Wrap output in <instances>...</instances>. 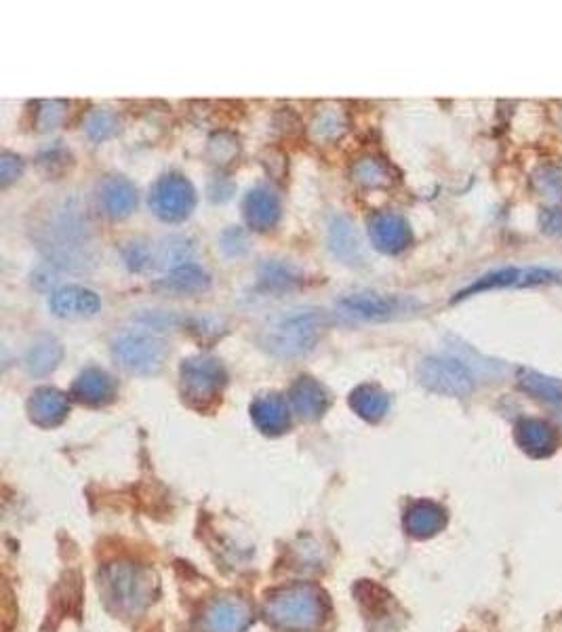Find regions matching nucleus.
<instances>
[{
    "mask_svg": "<svg viewBox=\"0 0 562 632\" xmlns=\"http://www.w3.org/2000/svg\"><path fill=\"white\" fill-rule=\"evenodd\" d=\"M192 255V245L184 236H167L154 249H150V266L169 268L171 272L188 264Z\"/></svg>",
    "mask_w": 562,
    "mask_h": 632,
    "instance_id": "a878e982",
    "label": "nucleus"
},
{
    "mask_svg": "<svg viewBox=\"0 0 562 632\" xmlns=\"http://www.w3.org/2000/svg\"><path fill=\"white\" fill-rule=\"evenodd\" d=\"M291 405L299 418L304 420H316L323 416L329 407V394L323 384H318L316 380L308 378V375H301L297 382L291 386L289 392Z\"/></svg>",
    "mask_w": 562,
    "mask_h": 632,
    "instance_id": "f3484780",
    "label": "nucleus"
},
{
    "mask_svg": "<svg viewBox=\"0 0 562 632\" xmlns=\"http://www.w3.org/2000/svg\"><path fill=\"white\" fill-rule=\"evenodd\" d=\"M72 394L80 403L91 405V407L108 405L116 394V384L106 371L91 367V369H85L74 380Z\"/></svg>",
    "mask_w": 562,
    "mask_h": 632,
    "instance_id": "6ab92c4d",
    "label": "nucleus"
},
{
    "mask_svg": "<svg viewBox=\"0 0 562 632\" xmlns=\"http://www.w3.org/2000/svg\"><path fill=\"white\" fill-rule=\"evenodd\" d=\"M421 304L411 295H386L375 291L350 293L337 302L339 314L354 323H381L413 314Z\"/></svg>",
    "mask_w": 562,
    "mask_h": 632,
    "instance_id": "39448f33",
    "label": "nucleus"
},
{
    "mask_svg": "<svg viewBox=\"0 0 562 632\" xmlns=\"http://www.w3.org/2000/svg\"><path fill=\"white\" fill-rule=\"evenodd\" d=\"M325 323L323 310L295 308L274 316L262 333V344L278 359L306 357L318 344Z\"/></svg>",
    "mask_w": 562,
    "mask_h": 632,
    "instance_id": "f03ea898",
    "label": "nucleus"
},
{
    "mask_svg": "<svg viewBox=\"0 0 562 632\" xmlns=\"http://www.w3.org/2000/svg\"><path fill=\"white\" fill-rule=\"evenodd\" d=\"M562 283V272L550 268H499L485 276H480L470 287L461 289L453 302L466 300L470 295L495 291V289H520V287H539V285H554Z\"/></svg>",
    "mask_w": 562,
    "mask_h": 632,
    "instance_id": "1a4fd4ad",
    "label": "nucleus"
},
{
    "mask_svg": "<svg viewBox=\"0 0 562 632\" xmlns=\"http://www.w3.org/2000/svg\"><path fill=\"white\" fill-rule=\"evenodd\" d=\"M352 177L354 182L365 188H386L392 182L388 165L377 161V158H363V161L356 163V167L352 169Z\"/></svg>",
    "mask_w": 562,
    "mask_h": 632,
    "instance_id": "cd10ccee",
    "label": "nucleus"
},
{
    "mask_svg": "<svg viewBox=\"0 0 562 632\" xmlns=\"http://www.w3.org/2000/svg\"><path fill=\"white\" fill-rule=\"evenodd\" d=\"M350 407L363 420L379 422L386 418V413L390 409V397L384 390L373 384H363L350 394Z\"/></svg>",
    "mask_w": 562,
    "mask_h": 632,
    "instance_id": "5701e85b",
    "label": "nucleus"
},
{
    "mask_svg": "<svg viewBox=\"0 0 562 632\" xmlns=\"http://www.w3.org/2000/svg\"><path fill=\"white\" fill-rule=\"evenodd\" d=\"M514 437L518 447L531 458H550L558 447V434L554 426L537 418H523L516 428Z\"/></svg>",
    "mask_w": 562,
    "mask_h": 632,
    "instance_id": "ddd939ff",
    "label": "nucleus"
},
{
    "mask_svg": "<svg viewBox=\"0 0 562 632\" xmlns=\"http://www.w3.org/2000/svg\"><path fill=\"white\" fill-rule=\"evenodd\" d=\"M268 618L285 630H312L323 620V599L314 586L297 584L278 590L268 601Z\"/></svg>",
    "mask_w": 562,
    "mask_h": 632,
    "instance_id": "7ed1b4c3",
    "label": "nucleus"
},
{
    "mask_svg": "<svg viewBox=\"0 0 562 632\" xmlns=\"http://www.w3.org/2000/svg\"><path fill=\"white\" fill-rule=\"evenodd\" d=\"M518 384L535 401L562 409V384L558 380L548 378L544 373L523 369L518 373Z\"/></svg>",
    "mask_w": 562,
    "mask_h": 632,
    "instance_id": "393cba45",
    "label": "nucleus"
},
{
    "mask_svg": "<svg viewBox=\"0 0 562 632\" xmlns=\"http://www.w3.org/2000/svg\"><path fill=\"white\" fill-rule=\"evenodd\" d=\"M169 346L158 335L146 331L120 333L112 342L114 363L135 375H152L163 369Z\"/></svg>",
    "mask_w": 562,
    "mask_h": 632,
    "instance_id": "20e7f679",
    "label": "nucleus"
},
{
    "mask_svg": "<svg viewBox=\"0 0 562 632\" xmlns=\"http://www.w3.org/2000/svg\"><path fill=\"white\" fill-rule=\"evenodd\" d=\"M99 205L112 220H125L137 207L135 186L123 175H110L99 184Z\"/></svg>",
    "mask_w": 562,
    "mask_h": 632,
    "instance_id": "4468645a",
    "label": "nucleus"
},
{
    "mask_svg": "<svg viewBox=\"0 0 562 632\" xmlns=\"http://www.w3.org/2000/svg\"><path fill=\"white\" fill-rule=\"evenodd\" d=\"M40 249L53 264L85 270L95 264V247L89 224L74 203L55 207L38 228Z\"/></svg>",
    "mask_w": 562,
    "mask_h": 632,
    "instance_id": "f257e3e1",
    "label": "nucleus"
},
{
    "mask_svg": "<svg viewBox=\"0 0 562 632\" xmlns=\"http://www.w3.org/2000/svg\"><path fill=\"white\" fill-rule=\"evenodd\" d=\"M24 171V163L19 161L17 156L13 154H3V158H0V182H3V186L7 188L11 182H15L19 175H22Z\"/></svg>",
    "mask_w": 562,
    "mask_h": 632,
    "instance_id": "2f4dec72",
    "label": "nucleus"
},
{
    "mask_svg": "<svg viewBox=\"0 0 562 632\" xmlns=\"http://www.w3.org/2000/svg\"><path fill=\"white\" fill-rule=\"evenodd\" d=\"M184 399L196 405H207L226 384V369L213 357H192L179 367Z\"/></svg>",
    "mask_w": 562,
    "mask_h": 632,
    "instance_id": "0eeeda50",
    "label": "nucleus"
},
{
    "mask_svg": "<svg viewBox=\"0 0 562 632\" xmlns=\"http://www.w3.org/2000/svg\"><path fill=\"white\" fill-rule=\"evenodd\" d=\"M419 382L445 397H466L474 388V375L464 361L453 357H428L419 365Z\"/></svg>",
    "mask_w": 562,
    "mask_h": 632,
    "instance_id": "6e6552de",
    "label": "nucleus"
},
{
    "mask_svg": "<svg viewBox=\"0 0 562 632\" xmlns=\"http://www.w3.org/2000/svg\"><path fill=\"white\" fill-rule=\"evenodd\" d=\"M85 131L93 142H104L118 131V121H116V116L108 110H95L87 118Z\"/></svg>",
    "mask_w": 562,
    "mask_h": 632,
    "instance_id": "c85d7f7f",
    "label": "nucleus"
},
{
    "mask_svg": "<svg viewBox=\"0 0 562 632\" xmlns=\"http://www.w3.org/2000/svg\"><path fill=\"white\" fill-rule=\"evenodd\" d=\"M251 418L266 434L285 432L291 424L287 403L278 394H262L251 403Z\"/></svg>",
    "mask_w": 562,
    "mask_h": 632,
    "instance_id": "aec40b11",
    "label": "nucleus"
},
{
    "mask_svg": "<svg viewBox=\"0 0 562 632\" xmlns=\"http://www.w3.org/2000/svg\"><path fill=\"white\" fill-rule=\"evenodd\" d=\"M64 357V348L53 335H40L32 342L24 357V367L30 375H47L51 373Z\"/></svg>",
    "mask_w": 562,
    "mask_h": 632,
    "instance_id": "412c9836",
    "label": "nucleus"
},
{
    "mask_svg": "<svg viewBox=\"0 0 562 632\" xmlns=\"http://www.w3.org/2000/svg\"><path fill=\"white\" fill-rule=\"evenodd\" d=\"M49 308L59 319H87V316H95L102 308L99 295L87 287L68 285L53 291Z\"/></svg>",
    "mask_w": 562,
    "mask_h": 632,
    "instance_id": "f8f14e48",
    "label": "nucleus"
},
{
    "mask_svg": "<svg viewBox=\"0 0 562 632\" xmlns=\"http://www.w3.org/2000/svg\"><path fill=\"white\" fill-rule=\"evenodd\" d=\"M369 236H371L373 247L388 255L405 251L413 241V232H411L409 222L403 215H396L390 211L377 213L371 217Z\"/></svg>",
    "mask_w": 562,
    "mask_h": 632,
    "instance_id": "9b49d317",
    "label": "nucleus"
},
{
    "mask_svg": "<svg viewBox=\"0 0 562 632\" xmlns=\"http://www.w3.org/2000/svg\"><path fill=\"white\" fill-rule=\"evenodd\" d=\"M247 224L257 230H272L280 220V201L278 196L268 188H255L245 196L243 203Z\"/></svg>",
    "mask_w": 562,
    "mask_h": 632,
    "instance_id": "a211bd4d",
    "label": "nucleus"
},
{
    "mask_svg": "<svg viewBox=\"0 0 562 632\" xmlns=\"http://www.w3.org/2000/svg\"><path fill=\"white\" fill-rule=\"evenodd\" d=\"M329 243L333 253L346 264H356L360 260V241L356 230L346 217H335L329 230Z\"/></svg>",
    "mask_w": 562,
    "mask_h": 632,
    "instance_id": "bb28decb",
    "label": "nucleus"
},
{
    "mask_svg": "<svg viewBox=\"0 0 562 632\" xmlns=\"http://www.w3.org/2000/svg\"><path fill=\"white\" fill-rule=\"evenodd\" d=\"M447 515L445 510L434 502H417L407 510V531L415 538H430L445 527Z\"/></svg>",
    "mask_w": 562,
    "mask_h": 632,
    "instance_id": "4be33fe9",
    "label": "nucleus"
},
{
    "mask_svg": "<svg viewBox=\"0 0 562 632\" xmlns=\"http://www.w3.org/2000/svg\"><path fill=\"white\" fill-rule=\"evenodd\" d=\"M209 285H211L209 274L196 264H186L182 268H177V270L169 272L167 279L156 283L158 289H165L169 293H179V295H192V293L207 291Z\"/></svg>",
    "mask_w": 562,
    "mask_h": 632,
    "instance_id": "b1692460",
    "label": "nucleus"
},
{
    "mask_svg": "<svg viewBox=\"0 0 562 632\" xmlns=\"http://www.w3.org/2000/svg\"><path fill=\"white\" fill-rule=\"evenodd\" d=\"M251 624V609L240 599H217L205 611L207 632H245Z\"/></svg>",
    "mask_w": 562,
    "mask_h": 632,
    "instance_id": "2eb2a0df",
    "label": "nucleus"
},
{
    "mask_svg": "<svg viewBox=\"0 0 562 632\" xmlns=\"http://www.w3.org/2000/svg\"><path fill=\"white\" fill-rule=\"evenodd\" d=\"M196 203V194L192 184L179 173H167L158 177L150 190V207L158 220L167 224L184 222L192 213Z\"/></svg>",
    "mask_w": 562,
    "mask_h": 632,
    "instance_id": "423d86ee",
    "label": "nucleus"
},
{
    "mask_svg": "<svg viewBox=\"0 0 562 632\" xmlns=\"http://www.w3.org/2000/svg\"><path fill=\"white\" fill-rule=\"evenodd\" d=\"M108 590L118 609L137 614V611H142L148 605L152 584L142 569H135L131 565H114L108 571Z\"/></svg>",
    "mask_w": 562,
    "mask_h": 632,
    "instance_id": "9d476101",
    "label": "nucleus"
},
{
    "mask_svg": "<svg viewBox=\"0 0 562 632\" xmlns=\"http://www.w3.org/2000/svg\"><path fill=\"white\" fill-rule=\"evenodd\" d=\"M539 224L546 234L562 236V207H550L541 211Z\"/></svg>",
    "mask_w": 562,
    "mask_h": 632,
    "instance_id": "473e14b6",
    "label": "nucleus"
},
{
    "mask_svg": "<svg viewBox=\"0 0 562 632\" xmlns=\"http://www.w3.org/2000/svg\"><path fill=\"white\" fill-rule=\"evenodd\" d=\"M535 186H537V190L541 194L560 199V196H562V173L558 169H552V167L541 169L535 175Z\"/></svg>",
    "mask_w": 562,
    "mask_h": 632,
    "instance_id": "7c9ffc66",
    "label": "nucleus"
},
{
    "mask_svg": "<svg viewBox=\"0 0 562 632\" xmlns=\"http://www.w3.org/2000/svg\"><path fill=\"white\" fill-rule=\"evenodd\" d=\"M64 114H66L64 102H43L36 112V127L40 131L55 129L59 123L64 121Z\"/></svg>",
    "mask_w": 562,
    "mask_h": 632,
    "instance_id": "c756f323",
    "label": "nucleus"
},
{
    "mask_svg": "<svg viewBox=\"0 0 562 632\" xmlns=\"http://www.w3.org/2000/svg\"><path fill=\"white\" fill-rule=\"evenodd\" d=\"M70 411V403L64 392L55 388H38L32 392L28 401V413L30 420L40 428H53L59 426Z\"/></svg>",
    "mask_w": 562,
    "mask_h": 632,
    "instance_id": "dca6fc26",
    "label": "nucleus"
}]
</instances>
